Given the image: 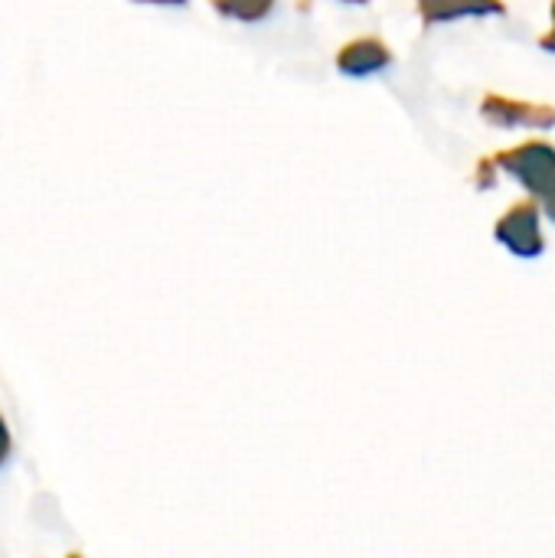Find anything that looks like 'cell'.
Wrapping results in <instances>:
<instances>
[{
	"label": "cell",
	"instance_id": "obj_9",
	"mask_svg": "<svg viewBox=\"0 0 555 558\" xmlns=\"http://www.w3.org/2000/svg\"><path fill=\"white\" fill-rule=\"evenodd\" d=\"M540 203H543V213H546V216L555 222V180H553V186H550V193H546Z\"/></svg>",
	"mask_w": 555,
	"mask_h": 558
},
{
	"label": "cell",
	"instance_id": "obj_4",
	"mask_svg": "<svg viewBox=\"0 0 555 558\" xmlns=\"http://www.w3.org/2000/svg\"><path fill=\"white\" fill-rule=\"evenodd\" d=\"M389 65H393V49L376 36H360V39L340 46V52H337V69L353 78L383 72Z\"/></svg>",
	"mask_w": 555,
	"mask_h": 558
},
{
	"label": "cell",
	"instance_id": "obj_1",
	"mask_svg": "<svg viewBox=\"0 0 555 558\" xmlns=\"http://www.w3.org/2000/svg\"><path fill=\"white\" fill-rule=\"evenodd\" d=\"M494 163L497 170L517 177L533 193V199H543L555 180V147L546 141H527L510 150H500L494 154Z\"/></svg>",
	"mask_w": 555,
	"mask_h": 558
},
{
	"label": "cell",
	"instance_id": "obj_8",
	"mask_svg": "<svg viewBox=\"0 0 555 558\" xmlns=\"http://www.w3.org/2000/svg\"><path fill=\"white\" fill-rule=\"evenodd\" d=\"M10 428H7V422H3V415H0V468H3V461L10 458Z\"/></svg>",
	"mask_w": 555,
	"mask_h": 558
},
{
	"label": "cell",
	"instance_id": "obj_2",
	"mask_svg": "<svg viewBox=\"0 0 555 558\" xmlns=\"http://www.w3.org/2000/svg\"><path fill=\"white\" fill-rule=\"evenodd\" d=\"M540 199H520L514 203L494 226V239L507 245L517 258H540L546 242L540 232Z\"/></svg>",
	"mask_w": 555,
	"mask_h": 558
},
{
	"label": "cell",
	"instance_id": "obj_3",
	"mask_svg": "<svg viewBox=\"0 0 555 558\" xmlns=\"http://www.w3.org/2000/svg\"><path fill=\"white\" fill-rule=\"evenodd\" d=\"M481 118L494 128H533V131H550L555 128V105L543 101H520L507 98L497 92H487L481 98Z\"/></svg>",
	"mask_w": 555,
	"mask_h": 558
},
{
	"label": "cell",
	"instance_id": "obj_6",
	"mask_svg": "<svg viewBox=\"0 0 555 558\" xmlns=\"http://www.w3.org/2000/svg\"><path fill=\"white\" fill-rule=\"evenodd\" d=\"M216 10L226 13V16L255 23V20H262V16L272 13V3H268V0H252V3H216Z\"/></svg>",
	"mask_w": 555,
	"mask_h": 558
},
{
	"label": "cell",
	"instance_id": "obj_10",
	"mask_svg": "<svg viewBox=\"0 0 555 558\" xmlns=\"http://www.w3.org/2000/svg\"><path fill=\"white\" fill-rule=\"evenodd\" d=\"M540 46H543L546 52H555V3H553V29L540 36Z\"/></svg>",
	"mask_w": 555,
	"mask_h": 558
},
{
	"label": "cell",
	"instance_id": "obj_11",
	"mask_svg": "<svg viewBox=\"0 0 555 558\" xmlns=\"http://www.w3.org/2000/svg\"><path fill=\"white\" fill-rule=\"evenodd\" d=\"M69 558H82V556H69Z\"/></svg>",
	"mask_w": 555,
	"mask_h": 558
},
{
	"label": "cell",
	"instance_id": "obj_7",
	"mask_svg": "<svg viewBox=\"0 0 555 558\" xmlns=\"http://www.w3.org/2000/svg\"><path fill=\"white\" fill-rule=\"evenodd\" d=\"M494 170H497L494 157H487V160L478 163V186H481V190H491V186H494Z\"/></svg>",
	"mask_w": 555,
	"mask_h": 558
},
{
	"label": "cell",
	"instance_id": "obj_5",
	"mask_svg": "<svg viewBox=\"0 0 555 558\" xmlns=\"http://www.w3.org/2000/svg\"><path fill=\"white\" fill-rule=\"evenodd\" d=\"M419 13L429 23L455 20V16H481V13H504V3H445V0H425L419 3Z\"/></svg>",
	"mask_w": 555,
	"mask_h": 558
}]
</instances>
